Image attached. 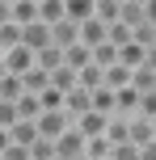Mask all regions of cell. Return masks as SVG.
<instances>
[{
    "label": "cell",
    "instance_id": "cell-1",
    "mask_svg": "<svg viewBox=\"0 0 156 160\" xmlns=\"http://www.w3.org/2000/svg\"><path fill=\"white\" fill-rule=\"evenodd\" d=\"M84 156V135L76 127H68L63 135L55 139V160H80Z\"/></svg>",
    "mask_w": 156,
    "mask_h": 160
},
{
    "label": "cell",
    "instance_id": "cell-2",
    "mask_svg": "<svg viewBox=\"0 0 156 160\" xmlns=\"http://www.w3.org/2000/svg\"><path fill=\"white\" fill-rule=\"evenodd\" d=\"M34 127H38V135H42V139H51V143H55V139L63 135L72 122H68V114H63V110H51V114H38V122H34Z\"/></svg>",
    "mask_w": 156,
    "mask_h": 160
},
{
    "label": "cell",
    "instance_id": "cell-3",
    "mask_svg": "<svg viewBox=\"0 0 156 160\" xmlns=\"http://www.w3.org/2000/svg\"><path fill=\"white\" fill-rule=\"evenodd\" d=\"M21 47L30 51V55H38V51H47V47H51V25H42V21L25 25V30H21Z\"/></svg>",
    "mask_w": 156,
    "mask_h": 160
},
{
    "label": "cell",
    "instance_id": "cell-4",
    "mask_svg": "<svg viewBox=\"0 0 156 160\" xmlns=\"http://www.w3.org/2000/svg\"><path fill=\"white\" fill-rule=\"evenodd\" d=\"M89 110H93V93H84V88H72V93L63 97V114H68L72 127H76V118H84Z\"/></svg>",
    "mask_w": 156,
    "mask_h": 160
},
{
    "label": "cell",
    "instance_id": "cell-5",
    "mask_svg": "<svg viewBox=\"0 0 156 160\" xmlns=\"http://www.w3.org/2000/svg\"><path fill=\"white\" fill-rule=\"evenodd\" d=\"M0 59H4V72H8V76H17V80H21V76L34 68V55H30L25 47H13V51H4Z\"/></svg>",
    "mask_w": 156,
    "mask_h": 160
},
{
    "label": "cell",
    "instance_id": "cell-6",
    "mask_svg": "<svg viewBox=\"0 0 156 160\" xmlns=\"http://www.w3.org/2000/svg\"><path fill=\"white\" fill-rule=\"evenodd\" d=\"M8 21L13 25H34L38 21V0H8Z\"/></svg>",
    "mask_w": 156,
    "mask_h": 160
},
{
    "label": "cell",
    "instance_id": "cell-7",
    "mask_svg": "<svg viewBox=\"0 0 156 160\" xmlns=\"http://www.w3.org/2000/svg\"><path fill=\"white\" fill-rule=\"evenodd\" d=\"M80 42V25L76 21H59V25H51V47H59V51H68V47H76Z\"/></svg>",
    "mask_w": 156,
    "mask_h": 160
},
{
    "label": "cell",
    "instance_id": "cell-8",
    "mask_svg": "<svg viewBox=\"0 0 156 160\" xmlns=\"http://www.w3.org/2000/svg\"><path fill=\"white\" fill-rule=\"evenodd\" d=\"M101 88H110V93H123V88H131V72H127L123 63L106 68V72H101Z\"/></svg>",
    "mask_w": 156,
    "mask_h": 160
},
{
    "label": "cell",
    "instance_id": "cell-9",
    "mask_svg": "<svg viewBox=\"0 0 156 160\" xmlns=\"http://www.w3.org/2000/svg\"><path fill=\"white\" fill-rule=\"evenodd\" d=\"M118 25H127V30L143 25V0H123L118 4Z\"/></svg>",
    "mask_w": 156,
    "mask_h": 160
},
{
    "label": "cell",
    "instance_id": "cell-10",
    "mask_svg": "<svg viewBox=\"0 0 156 160\" xmlns=\"http://www.w3.org/2000/svg\"><path fill=\"white\" fill-rule=\"evenodd\" d=\"M76 131H80L84 139H97V135H106V114H84V118H76Z\"/></svg>",
    "mask_w": 156,
    "mask_h": 160
},
{
    "label": "cell",
    "instance_id": "cell-11",
    "mask_svg": "<svg viewBox=\"0 0 156 160\" xmlns=\"http://www.w3.org/2000/svg\"><path fill=\"white\" fill-rule=\"evenodd\" d=\"M101 42H106V25H101L97 17H89V21L80 25V47L93 51V47H101Z\"/></svg>",
    "mask_w": 156,
    "mask_h": 160
},
{
    "label": "cell",
    "instance_id": "cell-12",
    "mask_svg": "<svg viewBox=\"0 0 156 160\" xmlns=\"http://www.w3.org/2000/svg\"><path fill=\"white\" fill-rule=\"evenodd\" d=\"M89 63H93V51H89V47H80V42L63 51V68H72V72H84Z\"/></svg>",
    "mask_w": 156,
    "mask_h": 160
},
{
    "label": "cell",
    "instance_id": "cell-13",
    "mask_svg": "<svg viewBox=\"0 0 156 160\" xmlns=\"http://www.w3.org/2000/svg\"><path fill=\"white\" fill-rule=\"evenodd\" d=\"M127 139H131L135 148H148L152 143V122L148 118H131L127 122Z\"/></svg>",
    "mask_w": 156,
    "mask_h": 160
},
{
    "label": "cell",
    "instance_id": "cell-14",
    "mask_svg": "<svg viewBox=\"0 0 156 160\" xmlns=\"http://www.w3.org/2000/svg\"><path fill=\"white\" fill-rule=\"evenodd\" d=\"M21 88H25L30 97H38V93H47V88H51V76L42 72V68H30V72L21 76Z\"/></svg>",
    "mask_w": 156,
    "mask_h": 160
},
{
    "label": "cell",
    "instance_id": "cell-15",
    "mask_svg": "<svg viewBox=\"0 0 156 160\" xmlns=\"http://www.w3.org/2000/svg\"><path fill=\"white\" fill-rule=\"evenodd\" d=\"M118 4L123 0H93V17L110 30V25H118Z\"/></svg>",
    "mask_w": 156,
    "mask_h": 160
},
{
    "label": "cell",
    "instance_id": "cell-16",
    "mask_svg": "<svg viewBox=\"0 0 156 160\" xmlns=\"http://www.w3.org/2000/svg\"><path fill=\"white\" fill-rule=\"evenodd\" d=\"M63 17L76 21V25H84L93 17V0H63Z\"/></svg>",
    "mask_w": 156,
    "mask_h": 160
},
{
    "label": "cell",
    "instance_id": "cell-17",
    "mask_svg": "<svg viewBox=\"0 0 156 160\" xmlns=\"http://www.w3.org/2000/svg\"><path fill=\"white\" fill-rule=\"evenodd\" d=\"M38 21L42 25H59L63 21V0H38Z\"/></svg>",
    "mask_w": 156,
    "mask_h": 160
},
{
    "label": "cell",
    "instance_id": "cell-18",
    "mask_svg": "<svg viewBox=\"0 0 156 160\" xmlns=\"http://www.w3.org/2000/svg\"><path fill=\"white\" fill-rule=\"evenodd\" d=\"M34 68H42V72H55V68H63V51L59 47H47V51H38V55H34Z\"/></svg>",
    "mask_w": 156,
    "mask_h": 160
},
{
    "label": "cell",
    "instance_id": "cell-19",
    "mask_svg": "<svg viewBox=\"0 0 156 160\" xmlns=\"http://www.w3.org/2000/svg\"><path fill=\"white\" fill-rule=\"evenodd\" d=\"M131 88H135V93H156V72H152V68H135V72H131Z\"/></svg>",
    "mask_w": 156,
    "mask_h": 160
},
{
    "label": "cell",
    "instance_id": "cell-20",
    "mask_svg": "<svg viewBox=\"0 0 156 160\" xmlns=\"http://www.w3.org/2000/svg\"><path fill=\"white\" fill-rule=\"evenodd\" d=\"M8 139H13L17 148H25V152H30V143L38 139V127H34V122H17V127L8 131Z\"/></svg>",
    "mask_w": 156,
    "mask_h": 160
},
{
    "label": "cell",
    "instance_id": "cell-21",
    "mask_svg": "<svg viewBox=\"0 0 156 160\" xmlns=\"http://www.w3.org/2000/svg\"><path fill=\"white\" fill-rule=\"evenodd\" d=\"M143 55H148L143 47H135V42H127V47L118 51V63H123L127 72H135V68H143Z\"/></svg>",
    "mask_w": 156,
    "mask_h": 160
},
{
    "label": "cell",
    "instance_id": "cell-22",
    "mask_svg": "<svg viewBox=\"0 0 156 160\" xmlns=\"http://www.w3.org/2000/svg\"><path fill=\"white\" fill-rule=\"evenodd\" d=\"M118 63V47H110V42H101V47H93V68H114Z\"/></svg>",
    "mask_w": 156,
    "mask_h": 160
},
{
    "label": "cell",
    "instance_id": "cell-23",
    "mask_svg": "<svg viewBox=\"0 0 156 160\" xmlns=\"http://www.w3.org/2000/svg\"><path fill=\"white\" fill-rule=\"evenodd\" d=\"M38 114H42V105H38V97H30V93H21V101H17V118H21V122H38Z\"/></svg>",
    "mask_w": 156,
    "mask_h": 160
},
{
    "label": "cell",
    "instance_id": "cell-24",
    "mask_svg": "<svg viewBox=\"0 0 156 160\" xmlns=\"http://www.w3.org/2000/svg\"><path fill=\"white\" fill-rule=\"evenodd\" d=\"M84 160H110V143H106V135L84 139Z\"/></svg>",
    "mask_w": 156,
    "mask_h": 160
},
{
    "label": "cell",
    "instance_id": "cell-25",
    "mask_svg": "<svg viewBox=\"0 0 156 160\" xmlns=\"http://www.w3.org/2000/svg\"><path fill=\"white\" fill-rule=\"evenodd\" d=\"M13 47H21V25H0V55H4V51H13Z\"/></svg>",
    "mask_w": 156,
    "mask_h": 160
},
{
    "label": "cell",
    "instance_id": "cell-26",
    "mask_svg": "<svg viewBox=\"0 0 156 160\" xmlns=\"http://www.w3.org/2000/svg\"><path fill=\"white\" fill-rule=\"evenodd\" d=\"M21 93H25V88H21V80H17V76H4V80H0V101H21Z\"/></svg>",
    "mask_w": 156,
    "mask_h": 160
},
{
    "label": "cell",
    "instance_id": "cell-27",
    "mask_svg": "<svg viewBox=\"0 0 156 160\" xmlns=\"http://www.w3.org/2000/svg\"><path fill=\"white\" fill-rule=\"evenodd\" d=\"M93 114H114V93H110V88H97V93H93Z\"/></svg>",
    "mask_w": 156,
    "mask_h": 160
},
{
    "label": "cell",
    "instance_id": "cell-28",
    "mask_svg": "<svg viewBox=\"0 0 156 160\" xmlns=\"http://www.w3.org/2000/svg\"><path fill=\"white\" fill-rule=\"evenodd\" d=\"M30 160H55V143H51V139H34L30 143Z\"/></svg>",
    "mask_w": 156,
    "mask_h": 160
},
{
    "label": "cell",
    "instance_id": "cell-29",
    "mask_svg": "<svg viewBox=\"0 0 156 160\" xmlns=\"http://www.w3.org/2000/svg\"><path fill=\"white\" fill-rule=\"evenodd\" d=\"M131 118H148V122H156V93H143V97H139V105H135Z\"/></svg>",
    "mask_w": 156,
    "mask_h": 160
},
{
    "label": "cell",
    "instance_id": "cell-30",
    "mask_svg": "<svg viewBox=\"0 0 156 160\" xmlns=\"http://www.w3.org/2000/svg\"><path fill=\"white\" fill-rule=\"evenodd\" d=\"M17 122H21V118H17V105L13 101H0V131H13Z\"/></svg>",
    "mask_w": 156,
    "mask_h": 160
},
{
    "label": "cell",
    "instance_id": "cell-31",
    "mask_svg": "<svg viewBox=\"0 0 156 160\" xmlns=\"http://www.w3.org/2000/svg\"><path fill=\"white\" fill-rule=\"evenodd\" d=\"M110 160H139V148L135 143H118V148H110Z\"/></svg>",
    "mask_w": 156,
    "mask_h": 160
},
{
    "label": "cell",
    "instance_id": "cell-32",
    "mask_svg": "<svg viewBox=\"0 0 156 160\" xmlns=\"http://www.w3.org/2000/svg\"><path fill=\"white\" fill-rule=\"evenodd\" d=\"M0 160H30V152H25V148H17V143H8L4 152H0Z\"/></svg>",
    "mask_w": 156,
    "mask_h": 160
},
{
    "label": "cell",
    "instance_id": "cell-33",
    "mask_svg": "<svg viewBox=\"0 0 156 160\" xmlns=\"http://www.w3.org/2000/svg\"><path fill=\"white\" fill-rule=\"evenodd\" d=\"M143 25L156 30V0H143Z\"/></svg>",
    "mask_w": 156,
    "mask_h": 160
},
{
    "label": "cell",
    "instance_id": "cell-34",
    "mask_svg": "<svg viewBox=\"0 0 156 160\" xmlns=\"http://www.w3.org/2000/svg\"><path fill=\"white\" fill-rule=\"evenodd\" d=\"M139 160H156V143H148V148H139Z\"/></svg>",
    "mask_w": 156,
    "mask_h": 160
},
{
    "label": "cell",
    "instance_id": "cell-35",
    "mask_svg": "<svg viewBox=\"0 0 156 160\" xmlns=\"http://www.w3.org/2000/svg\"><path fill=\"white\" fill-rule=\"evenodd\" d=\"M143 68H152V72H156V47L148 51V55H143Z\"/></svg>",
    "mask_w": 156,
    "mask_h": 160
},
{
    "label": "cell",
    "instance_id": "cell-36",
    "mask_svg": "<svg viewBox=\"0 0 156 160\" xmlns=\"http://www.w3.org/2000/svg\"><path fill=\"white\" fill-rule=\"evenodd\" d=\"M0 25H8V0H0Z\"/></svg>",
    "mask_w": 156,
    "mask_h": 160
},
{
    "label": "cell",
    "instance_id": "cell-37",
    "mask_svg": "<svg viewBox=\"0 0 156 160\" xmlns=\"http://www.w3.org/2000/svg\"><path fill=\"white\" fill-rule=\"evenodd\" d=\"M8 143H13V139H8V131H0V152H4Z\"/></svg>",
    "mask_w": 156,
    "mask_h": 160
},
{
    "label": "cell",
    "instance_id": "cell-38",
    "mask_svg": "<svg viewBox=\"0 0 156 160\" xmlns=\"http://www.w3.org/2000/svg\"><path fill=\"white\" fill-rule=\"evenodd\" d=\"M4 76H8V72H4V59H0V80H4Z\"/></svg>",
    "mask_w": 156,
    "mask_h": 160
},
{
    "label": "cell",
    "instance_id": "cell-39",
    "mask_svg": "<svg viewBox=\"0 0 156 160\" xmlns=\"http://www.w3.org/2000/svg\"><path fill=\"white\" fill-rule=\"evenodd\" d=\"M152 143H156V122H152Z\"/></svg>",
    "mask_w": 156,
    "mask_h": 160
}]
</instances>
